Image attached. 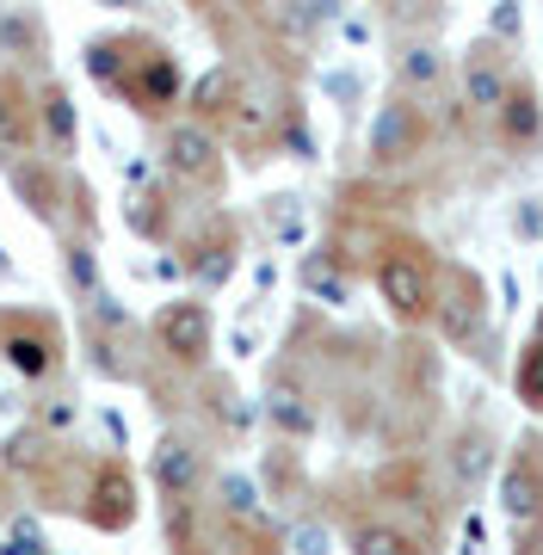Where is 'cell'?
<instances>
[{"label": "cell", "instance_id": "22", "mask_svg": "<svg viewBox=\"0 0 543 555\" xmlns=\"http://www.w3.org/2000/svg\"><path fill=\"white\" fill-rule=\"evenodd\" d=\"M290 543H297V555H327V531H322V525H297Z\"/></svg>", "mask_w": 543, "mask_h": 555}, {"label": "cell", "instance_id": "8", "mask_svg": "<svg viewBox=\"0 0 543 555\" xmlns=\"http://www.w3.org/2000/svg\"><path fill=\"white\" fill-rule=\"evenodd\" d=\"M93 500H100V506H93V518H100V525H124V518H130V481H124L118 469H105V476H100Z\"/></svg>", "mask_w": 543, "mask_h": 555}, {"label": "cell", "instance_id": "3", "mask_svg": "<svg viewBox=\"0 0 543 555\" xmlns=\"http://www.w3.org/2000/svg\"><path fill=\"white\" fill-rule=\"evenodd\" d=\"M161 346L173 358H198L210 346V315H204V302H173L161 315Z\"/></svg>", "mask_w": 543, "mask_h": 555}, {"label": "cell", "instance_id": "6", "mask_svg": "<svg viewBox=\"0 0 543 555\" xmlns=\"http://www.w3.org/2000/svg\"><path fill=\"white\" fill-rule=\"evenodd\" d=\"M155 481H161L167 494H185V488L198 481V456L185 451L180 438H167L161 451H155Z\"/></svg>", "mask_w": 543, "mask_h": 555}, {"label": "cell", "instance_id": "19", "mask_svg": "<svg viewBox=\"0 0 543 555\" xmlns=\"http://www.w3.org/2000/svg\"><path fill=\"white\" fill-rule=\"evenodd\" d=\"M444 334H451V339H476V334H482V321H476V309H463V302H451V309H444Z\"/></svg>", "mask_w": 543, "mask_h": 555}, {"label": "cell", "instance_id": "17", "mask_svg": "<svg viewBox=\"0 0 543 555\" xmlns=\"http://www.w3.org/2000/svg\"><path fill=\"white\" fill-rule=\"evenodd\" d=\"M68 278H75L81 291H93V297H100V259L87 254V247H68Z\"/></svg>", "mask_w": 543, "mask_h": 555}, {"label": "cell", "instance_id": "20", "mask_svg": "<svg viewBox=\"0 0 543 555\" xmlns=\"http://www.w3.org/2000/svg\"><path fill=\"white\" fill-rule=\"evenodd\" d=\"M0 555H50V550H43V531H38V525H20V531H13V543H7Z\"/></svg>", "mask_w": 543, "mask_h": 555}, {"label": "cell", "instance_id": "14", "mask_svg": "<svg viewBox=\"0 0 543 555\" xmlns=\"http://www.w3.org/2000/svg\"><path fill=\"white\" fill-rule=\"evenodd\" d=\"M469 105H482V112H501V105H506L501 75H494V68H482V62L469 68Z\"/></svg>", "mask_w": 543, "mask_h": 555}, {"label": "cell", "instance_id": "2", "mask_svg": "<svg viewBox=\"0 0 543 555\" xmlns=\"http://www.w3.org/2000/svg\"><path fill=\"white\" fill-rule=\"evenodd\" d=\"M501 513L513 518V525H531V518L543 513V476L531 456H513L501 469Z\"/></svg>", "mask_w": 543, "mask_h": 555}, {"label": "cell", "instance_id": "15", "mask_svg": "<svg viewBox=\"0 0 543 555\" xmlns=\"http://www.w3.org/2000/svg\"><path fill=\"white\" fill-rule=\"evenodd\" d=\"M519 401L543 414V346H531V352L519 358Z\"/></svg>", "mask_w": 543, "mask_h": 555}, {"label": "cell", "instance_id": "7", "mask_svg": "<svg viewBox=\"0 0 543 555\" xmlns=\"http://www.w3.org/2000/svg\"><path fill=\"white\" fill-rule=\"evenodd\" d=\"M414 142V118H408V105H383L377 112V130H371V149H377V160H396Z\"/></svg>", "mask_w": 543, "mask_h": 555}, {"label": "cell", "instance_id": "9", "mask_svg": "<svg viewBox=\"0 0 543 555\" xmlns=\"http://www.w3.org/2000/svg\"><path fill=\"white\" fill-rule=\"evenodd\" d=\"M352 555H414V543L396 525H359L352 531Z\"/></svg>", "mask_w": 543, "mask_h": 555}, {"label": "cell", "instance_id": "4", "mask_svg": "<svg viewBox=\"0 0 543 555\" xmlns=\"http://www.w3.org/2000/svg\"><path fill=\"white\" fill-rule=\"evenodd\" d=\"M488 469H494V444H488V433H463L457 444H451V476H457L463 488H482Z\"/></svg>", "mask_w": 543, "mask_h": 555}, {"label": "cell", "instance_id": "13", "mask_svg": "<svg viewBox=\"0 0 543 555\" xmlns=\"http://www.w3.org/2000/svg\"><path fill=\"white\" fill-rule=\"evenodd\" d=\"M7 358L20 364L25 377H43V371H50V346H43L38 334H13L7 339Z\"/></svg>", "mask_w": 543, "mask_h": 555}, {"label": "cell", "instance_id": "21", "mask_svg": "<svg viewBox=\"0 0 543 555\" xmlns=\"http://www.w3.org/2000/svg\"><path fill=\"white\" fill-rule=\"evenodd\" d=\"M20 142V124H13V87L0 80V149H13Z\"/></svg>", "mask_w": 543, "mask_h": 555}, {"label": "cell", "instance_id": "5", "mask_svg": "<svg viewBox=\"0 0 543 555\" xmlns=\"http://www.w3.org/2000/svg\"><path fill=\"white\" fill-rule=\"evenodd\" d=\"M167 167L185 173V179H204L210 173V137H204V130H173V137H167Z\"/></svg>", "mask_w": 543, "mask_h": 555}, {"label": "cell", "instance_id": "10", "mask_svg": "<svg viewBox=\"0 0 543 555\" xmlns=\"http://www.w3.org/2000/svg\"><path fill=\"white\" fill-rule=\"evenodd\" d=\"M501 118H506V130H513L519 142L538 137V100H531V87H513V93H506Z\"/></svg>", "mask_w": 543, "mask_h": 555}, {"label": "cell", "instance_id": "23", "mask_svg": "<svg viewBox=\"0 0 543 555\" xmlns=\"http://www.w3.org/2000/svg\"><path fill=\"white\" fill-rule=\"evenodd\" d=\"M402 68H408V80H432L439 75V56H432V50H408Z\"/></svg>", "mask_w": 543, "mask_h": 555}, {"label": "cell", "instance_id": "12", "mask_svg": "<svg viewBox=\"0 0 543 555\" xmlns=\"http://www.w3.org/2000/svg\"><path fill=\"white\" fill-rule=\"evenodd\" d=\"M302 284H309V291H315L327 309H346V297H352V291H346V278H340V272H327L322 259H309V266H302Z\"/></svg>", "mask_w": 543, "mask_h": 555}, {"label": "cell", "instance_id": "18", "mask_svg": "<svg viewBox=\"0 0 543 555\" xmlns=\"http://www.w3.org/2000/svg\"><path fill=\"white\" fill-rule=\"evenodd\" d=\"M229 87H235V80H229V68H210V75L198 80V93H192V100H198L204 112H217V105L229 100Z\"/></svg>", "mask_w": 543, "mask_h": 555}, {"label": "cell", "instance_id": "26", "mask_svg": "<svg viewBox=\"0 0 543 555\" xmlns=\"http://www.w3.org/2000/svg\"><path fill=\"white\" fill-rule=\"evenodd\" d=\"M538 346H543V321H538Z\"/></svg>", "mask_w": 543, "mask_h": 555}, {"label": "cell", "instance_id": "24", "mask_svg": "<svg viewBox=\"0 0 543 555\" xmlns=\"http://www.w3.org/2000/svg\"><path fill=\"white\" fill-rule=\"evenodd\" d=\"M50 130H56V137H68V130H75V112H68V100H50Z\"/></svg>", "mask_w": 543, "mask_h": 555}, {"label": "cell", "instance_id": "16", "mask_svg": "<svg viewBox=\"0 0 543 555\" xmlns=\"http://www.w3.org/2000/svg\"><path fill=\"white\" fill-rule=\"evenodd\" d=\"M222 506L235 518H260V494H254V481L247 476H222Z\"/></svg>", "mask_w": 543, "mask_h": 555}, {"label": "cell", "instance_id": "1", "mask_svg": "<svg viewBox=\"0 0 543 555\" xmlns=\"http://www.w3.org/2000/svg\"><path fill=\"white\" fill-rule=\"evenodd\" d=\"M377 291L402 321H421L426 309H432V272H426V259H414V254H389L383 259L377 266Z\"/></svg>", "mask_w": 543, "mask_h": 555}, {"label": "cell", "instance_id": "25", "mask_svg": "<svg viewBox=\"0 0 543 555\" xmlns=\"http://www.w3.org/2000/svg\"><path fill=\"white\" fill-rule=\"evenodd\" d=\"M7 272H13V259H7V247H0V278H7Z\"/></svg>", "mask_w": 543, "mask_h": 555}, {"label": "cell", "instance_id": "11", "mask_svg": "<svg viewBox=\"0 0 543 555\" xmlns=\"http://www.w3.org/2000/svg\"><path fill=\"white\" fill-rule=\"evenodd\" d=\"M272 420H279V426H284L290 438H302L309 426H315V414L302 408V396H297V389H272Z\"/></svg>", "mask_w": 543, "mask_h": 555}]
</instances>
